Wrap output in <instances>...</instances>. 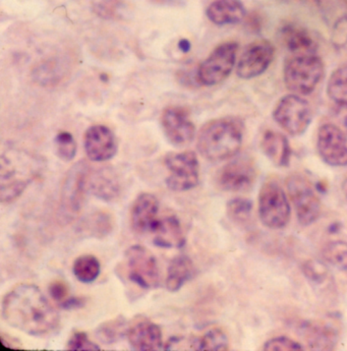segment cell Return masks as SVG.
Returning a JSON list of instances; mask_svg holds the SVG:
<instances>
[{"instance_id": "cell-21", "label": "cell", "mask_w": 347, "mask_h": 351, "mask_svg": "<svg viewBox=\"0 0 347 351\" xmlns=\"http://www.w3.org/2000/svg\"><path fill=\"white\" fill-rule=\"evenodd\" d=\"M153 243L163 249H180L186 245V237L180 220L176 216H167L158 220L153 229Z\"/></svg>"}, {"instance_id": "cell-45", "label": "cell", "mask_w": 347, "mask_h": 351, "mask_svg": "<svg viewBox=\"0 0 347 351\" xmlns=\"http://www.w3.org/2000/svg\"><path fill=\"white\" fill-rule=\"evenodd\" d=\"M342 191H344V195H346L347 199V176L344 178V184H342Z\"/></svg>"}, {"instance_id": "cell-14", "label": "cell", "mask_w": 347, "mask_h": 351, "mask_svg": "<svg viewBox=\"0 0 347 351\" xmlns=\"http://www.w3.org/2000/svg\"><path fill=\"white\" fill-rule=\"evenodd\" d=\"M161 125L166 138L174 146H188L195 138V125L184 107H167L162 113Z\"/></svg>"}, {"instance_id": "cell-24", "label": "cell", "mask_w": 347, "mask_h": 351, "mask_svg": "<svg viewBox=\"0 0 347 351\" xmlns=\"http://www.w3.org/2000/svg\"><path fill=\"white\" fill-rule=\"evenodd\" d=\"M261 148L264 154L278 167L289 165L291 149L287 138L280 132L267 130L261 140Z\"/></svg>"}, {"instance_id": "cell-36", "label": "cell", "mask_w": 347, "mask_h": 351, "mask_svg": "<svg viewBox=\"0 0 347 351\" xmlns=\"http://www.w3.org/2000/svg\"><path fill=\"white\" fill-rule=\"evenodd\" d=\"M67 350H98L99 346L92 342L87 333L75 331L67 342Z\"/></svg>"}, {"instance_id": "cell-12", "label": "cell", "mask_w": 347, "mask_h": 351, "mask_svg": "<svg viewBox=\"0 0 347 351\" xmlns=\"http://www.w3.org/2000/svg\"><path fill=\"white\" fill-rule=\"evenodd\" d=\"M317 148L320 156L328 165H347V138L344 130L337 125L325 123L319 128Z\"/></svg>"}, {"instance_id": "cell-10", "label": "cell", "mask_w": 347, "mask_h": 351, "mask_svg": "<svg viewBox=\"0 0 347 351\" xmlns=\"http://www.w3.org/2000/svg\"><path fill=\"white\" fill-rule=\"evenodd\" d=\"M130 280L144 289H154L161 282V273L154 255L143 245H132L125 253Z\"/></svg>"}, {"instance_id": "cell-38", "label": "cell", "mask_w": 347, "mask_h": 351, "mask_svg": "<svg viewBox=\"0 0 347 351\" xmlns=\"http://www.w3.org/2000/svg\"><path fill=\"white\" fill-rule=\"evenodd\" d=\"M331 41L336 48H344L347 46V16H342L334 25Z\"/></svg>"}, {"instance_id": "cell-27", "label": "cell", "mask_w": 347, "mask_h": 351, "mask_svg": "<svg viewBox=\"0 0 347 351\" xmlns=\"http://www.w3.org/2000/svg\"><path fill=\"white\" fill-rule=\"evenodd\" d=\"M128 328V319L119 316L99 325L96 329V337L103 344L112 346L126 337Z\"/></svg>"}, {"instance_id": "cell-35", "label": "cell", "mask_w": 347, "mask_h": 351, "mask_svg": "<svg viewBox=\"0 0 347 351\" xmlns=\"http://www.w3.org/2000/svg\"><path fill=\"white\" fill-rule=\"evenodd\" d=\"M166 350H200V337L195 336H174L166 343Z\"/></svg>"}, {"instance_id": "cell-42", "label": "cell", "mask_w": 347, "mask_h": 351, "mask_svg": "<svg viewBox=\"0 0 347 351\" xmlns=\"http://www.w3.org/2000/svg\"><path fill=\"white\" fill-rule=\"evenodd\" d=\"M1 344L2 346H5L6 348H21L20 342H18V340L14 339V338L10 337V336H8L5 337V334H1Z\"/></svg>"}, {"instance_id": "cell-28", "label": "cell", "mask_w": 347, "mask_h": 351, "mask_svg": "<svg viewBox=\"0 0 347 351\" xmlns=\"http://www.w3.org/2000/svg\"><path fill=\"white\" fill-rule=\"evenodd\" d=\"M100 262L92 255L79 256L73 263V275L82 283L94 282L100 275Z\"/></svg>"}, {"instance_id": "cell-4", "label": "cell", "mask_w": 347, "mask_h": 351, "mask_svg": "<svg viewBox=\"0 0 347 351\" xmlns=\"http://www.w3.org/2000/svg\"><path fill=\"white\" fill-rule=\"evenodd\" d=\"M324 71L323 62L315 54L294 56L284 66V83L292 93L309 95L323 79Z\"/></svg>"}, {"instance_id": "cell-31", "label": "cell", "mask_w": 347, "mask_h": 351, "mask_svg": "<svg viewBox=\"0 0 347 351\" xmlns=\"http://www.w3.org/2000/svg\"><path fill=\"white\" fill-rule=\"evenodd\" d=\"M228 348V337L219 328L209 330L200 337V350H227Z\"/></svg>"}, {"instance_id": "cell-7", "label": "cell", "mask_w": 347, "mask_h": 351, "mask_svg": "<svg viewBox=\"0 0 347 351\" xmlns=\"http://www.w3.org/2000/svg\"><path fill=\"white\" fill-rule=\"evenodd\" d=\"M273 117L290 136H298L308 130L313 119L312 107L302 96L286 95L277 103Z\"/></svg>"}, {"instance_id": "cell-18", "label": "cell", "mask_w": 347, "mask_h": 351, "mask_svg": "<svg viewBox=\"0 0 347 351\" xmlns=\"http://www.w3.org/2000/svg\"><path fill=\"white\" fill-rule=\"evenodd\" d=\"M300 336L311 350H331L337 343V330L329 322H304L300 325Z\"/></svg>"}, {"instance_id": "cell-37", "label": "cell", "mask_w": 347, "mask_h": 351, "mask_svg": "<svg viewBox=\"0 0 347 351\" xmlns=\"http://www.w3.org/2000/svg\"><path fill=\"white\" fill-rule=\"evenodd\" d=\"M264 350H304L298 342L294 341L291 338L280 336L265 342L263 346Z\"/></svg>"}, {"instance_id": "cell-15", "label": "cell", "mask_w": 347, "mask_h": 351, "mask_svg": "<svg viewBox=\"0 0 347 351\" xmlns=\"http://www.w3.org/2000/svg\"><path fill=\"white\" fill-rule=\"evenodd\" d=\"M274 52V46L267 40H258L249 44L237 64V75L241 79L251 80L262 75L272 62Z\"/></svg>"}, {"instance_id": "cell-11", "label": "cell", "mask_w": 347, "mask_h": 351, "mask_svg": "<svg viewBox=\"0 0 347 351\" xmlns=\"http://www.w3.org/2000/svg\"><path fill=\"white\" fill-rule=\"evenodd\" d=\"M91 167L86 161H79L67 172L62 189V206L69 213H77L89 193L88 182Z\"/></svg>"}, {"instance_id": "cell-33", "label": "cell", "mask_w": 347, "mask_h": 351, "mask_svg": "<svg viewBox=\"0 0 347 351\" xmlns=\"http://www.w3.org/2000/svg\"><path fill=\"white\" fill-rule=\"evenodd\" d=\"M56 154L63 161H71L77 154V143L73 134L67 132H60L56 136Z\"/></svg>"}, {"instance_id": "cell-44", "label": "cell", "mask_w": 347, "mask_h": 351, "mask_svg": "<svg viewBox=\"0 0 347 351\" xmlns=\"http://www.w3.org/2000/svg\"><path fill=\"white\" fill-rule=\"evenodd\" d=\"M180 48H182L184 51H188L189 49V41H187V40H182V42L180 43Z\"/></svg>"}, {"instance_id": "cell-20", "label": "cell", "mask_w": 347, "mask_h": 351, "mask_svg": "<svg viewBox=\"0 0 347 351\" xmlns=\"http://www.w3.org/2000/svg\"><path fill=\"white\" fill-rule=\"evenodd\" d=\"M89 193L105 202L115 201L121 195V182L115 170L108 167L92 169L88 182Z\"/></svg>"}, {"instance_id": "cell-1", "label": "cell", "mask_w": 347, "mask_h": 351, "mask_svg": "<svg viewBox=\"0 0 347 351\" xmlns=\"http://www.w3.org/2000/svg\"><path fill=\"white\" fill-rule=\"evenodd\" d=\"M4 321L32 336L51 333L60 325V315L36 285L22 283L4 295L1 304Z\"/></svg>"}, {"instance_id": "cell-40", "label": "cell", "mask_w": 347, "mask_h": 351, "mask_svg": "<svg viewBox=\"0 0 347 351\" xmlns=\"http://www.w3.org/2000/svg\"><path fill=\"white\" fill-rule=\"evenodd\" d=\"M85 298H77V296H69L65 302L60 304V308L63 310H77V308H82L85 304Z\"/></svg>"}, {"instance_id": "cell-29", "label": "cell", "mask_w": 347, "mask_h": 351, "mask_svg": "<svg viewBox=\"0 0 347 351\" xmlns=\"http://www.w3.org/2000/svg\"><path fill=\"white\" fill-rule=\"evenodd\" d=\"M327 93L336 105L347 104V64L333 71L328 82Z\"/></svg>"}, {"instance_id": "cell-32", "label": "cell", "mask_w": 347, "mask_h": 351, "mask_svg": "<svg viewBox=\"0 0 347 351\" xmlns=\"http://www.w3.org/2000/svg\"><path fill=\"white\" fill-rule=\"evenodd\" d=\"M252 204L243 197H235L227 204V215L232 221L245 223L252 215Z\"/></svg>"}, {"instance_id": "cell-43", "label": "cell", "mask_w": 347, "mask_h": 351, "mask_svg": "<svg viewBox=\"0 0 347 351\" xmlns=\"http://www.w3.org/2000/svg\"><path fill=\"white\" fill-rule=\"evenodd\" d=\"M152 1L155 2V3L169 4V5H171V4L178 3L180 0H152Z\"/></svg>"}, {"instance_id": "cell-23", "label": "cell", "mask_w": 347, "mask_h": 351, "mask_svg": "<svg viewBox=\"0 0 347 351\" xmlns=\"http://www.w3.org/2000/svg\"><path fill=\"white\" fill-rule=\"evenodd\" d=\"M206 14L213 24L225 26L241 23L247 10L241 0H215L208 6Z\"/></svg>"}, {"instance_id": "cell-13", "label": "cell", "mask_w": 347, "mask_h": 351, "mask_svg": "<svg viewBox=\"0 0 347 351\" xmlns=\"http://www.w3.org/2000/svg\"><path fill=\"white\" fill-rule=\"evenodd\" d=\"M256 178L254 161L241 157L223 166L218 174V184L226 192L243 193L251 190Z\"/></svg>"}, {"instance_id": "cell-22", "label": "cell", "mask_w": 347, "mask_h": 351, "mask_svg": "<svg viewBox=\"0 0 347 351\" xmlns=\"http://www.w3.org/2000/svg\"><path fill=\"white\" fill-rule=\"evenodd\" d=\"M281 41L296 56L315 54L318 44L313 34L300 25L289 23L280 29Z\"/></svg>"}, {"instance_id": "cell-2", "label": "cell", "mask_w": 347, "mask_h": 351, "mask_svg": "<svg viewBox=\"0 0 347 351\" xmlns=\"http://www.w3.org/2000/svg\"><path fill=\"white\" fill-rule=\"evenodd\" d=\"M243 125L239 119L223 117L206 123L200 130L197 147L204 158L219 162L235 156L243 145Z\"/></svg>"}, {"instance_id": "cell-46", "label": "cell", "mask_w": 347, "mask_h": 351, "mask_svg": "<svg viewBox=\"0 0 347 351\" xmlns=\"http://www.w3.org/2000/svg\"><path fill=\"white\" fill-rule=\"evenodd\" d=\"M344 1H346V3L347 4V0H344Z\"/></svg>"}, {"instance_id": "cell-6", "label": "cell", "mask_w": 347, "mask_h": 351, "mask_svg": "<svg viewBox=\"0 0 347 351\" xmlns=\"http://www.w3.org/2000/svg\"><path fill=\"white\" fill-rule=\"evenodd\" d=\"M258 211L261 221L268 228H283L289 222V199L276 180H267L263 184L259 195Z\"/></svg>"}, {"instance_id": "cell-17", "label": "cell", "mask_w": 347, "mask_h": 351, "mask_svg": "<svg viewBox=\"0 0 347 351\" xmlns=\"http://www.w3.org/2000/svg\"><path fill=\"white\" fill-rule=\"evenodd\" d=\"M159 201L154 195L143 193L136 197L130 209V224L138 234L152 233L157 224Z\"/></svg>"}, {"instance_id": "cell-16", "label": "cell", "mask_w": 347, "mask_h": 351, "mask_svg": "<svg viewBox=\"0 0 347 351\" xmlns=\"http://www.w3.org/2000/svg\"><path fill=\"white\" fill-rule=\"evenodd\" d=\"M84 147L91 161L105 162L117 154V141L110 128L102 125H92L84 136Z\"/></svg>"}, {"instance_id": "cell-19", "label": "cell", "mask_w": 347, "mask_h": 351, "mask_svg": "<svg viewBox=\"0 0 347 351\" xmlns=\"http://www.w3.org/2000/svg\"><path fill=\"white\" fill-rule=\"evenodd\" d=\"M126 337L134 350H158L163 348L161 328L149 319H141L130 326Z\"/></svg>"}, {"instance_id": "cell-30", "label": "cell", "mask_w": 347, "mask_h": 351, "mask_svg": "<svg viewBox=\"0 0 347 351\" xmlns=\"http://www.w3.org/2000/svg\"><path fill=\"white\" fill-rule=\"evenodd\" d=\"M322 256L328 264L347 274V243L333 241L326 243Z\"/></svg>"}, {"instance_id": "cell-34", "label": "cell", "mask_w": 347, "mask_h": 351, "mask_svg": "<svg viewBox=\"0 0 347 351\" xmlns=\"http://www.w3.org/2000/svg\"><path fill=\"white\" fill-rule=\"evenodd\" d=\"M302 272L309 280L312 281L313 285H324L331 278L327 267L318 261H308L304 263Z\"/></svg>"}, {"instance_id": "cell-5", "label": "cell", "mask_w": 347, "mask_h": 351, "mask_svg": "<svg viewBox=\"0 0 347 351\" xmlns=\"http://www.w3.org/2000/svg\"><path fill=\"white\" fill-rule=\"evenodd\" d=\"M286 190L294 204L298 222L304 226L314 223L321 215V201L312 182L300 173L286 178Z\"/></svg>"}, {"instance_id": "cell-25", "label": "cell", "mask_w": 347, "mask_h": 351, "mask_svg": "<svg viewBox=\"0 0 347 351\" xmlns=\"http://www.w3.org/2000/svg\"><path fill=\"white\" fill-rule=\"evenodd\" d=\"M195 274V266L188 256H176L170 262L166 276V288L168 291L176 292L180 289Z\"/></svg>"}, {"instance_id": "cell-8", "label": "cell", "mask_w": 347, "mask_h": 351, "mask_svg": "<svg viewBox=\"0 0 347 351\" xmlns=\"http://www.w3.org/2000/svg\"><path fill=\"white\" fill-rule=\"evenodd\" d=\"M239 44L224 42L218 45L198 69V82L204 86H215L226 80L237 62Z\"/></svg>"}, {"instance_id": "cell-39", "label": "cell", "mask_w": 347, "mask_h": 351, "mask_svg": "<svg viewBox=\"0 0 347 351\" xmlns=\"http://www.w3.org/2000/svg\"><path fill=\"white\" fill-rule=\"evenodd\" d=\"M48 291H49V295L51 296L52 300L60 306L69 298V288L62 280H56L50 283Z\"/></svg>"}, {"instance_id": "cell-41", "label": "cell", "mask_w": 347, "mask_h": 351, "mask_svg": "<svg viewBox=\"0 0 347 351\" xmlns=\"http://www.w3.org/2000/svg\"><path fill=\"white\" fill-rule=\"evenodd\" d=\"M335 114L338 121L342 123V127L346 128L347 132V104L337 105V108H336L335 110Z\"/></svg>"}, {"instance_id": "cell-9", "label": "cell", "mask_w": 347, "mask_h": 351, "mask_svg": "<svg viewBox=\"0 0 347 351\" xmlns=\"http://www.w3.org/2000/svg\"><path fill=\"white\" fill-rule=\"evenodd\" d=\"M168 174L166 184L174 192H187L195 188L200 180V164L193 151L169 153L164 159Z\"/></svg>"}, {"instance_id": "cell-26", "label": "cell", "mask_w": 347, "mask_h": 351, "mask_svg": "<svg viewBox=\"0 0 347 351\" xmlns=\"http://www.w3.org/2000/svg\"><path fill=\"white\" fill-rule=\"evenodd\" d=\"M115 221L109 212L97 211L88 215L80 223V230L87 237L103 239L108 237L113 230Z\"/></svg>"}, {"instance_id": "cell-3", "label": "cell", "mask_w": 347, "mask_h": 351, "mask_svg": "<svg viewBox=\"0 0 347 351\" xmlns=\"http://www.w3.org/2000/svg\"><path fill=\"white\" fill-rule=\"evenodd\" d=\"M37 161L21 152L3 153L0 164V199L12 203L26 190L38 173Z\"/></svg>"}]
</instances>
